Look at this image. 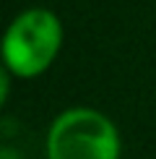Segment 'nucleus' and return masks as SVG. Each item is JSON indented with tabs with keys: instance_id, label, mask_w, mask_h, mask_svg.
<instances>
[{
	"instance_id": "f257e3e1",
	"label": "nucleus",
	"mask_w": 156,
	"mask_h": 159,
	"mask_svg": "<svg viewBox=\"0 0 156 159\" xmlns=\"http://www.w3.org/2000/svg\"><path fill=\"white\" fill-rule=\"evenodd\" d=\"M63 21L50 8H26L8 24L3 37V68L13 78L31 81L47 73L63 50Z\"/></svg>"
},
{
	"instance_id": "f03ea898",
	"label": "nucleus",
	"mask_w": 156,
	"mask_h": 159,
	"mask_svg": "<svg viewBox=\"0 0 156 159\" xmlns=\"http://www.w3.org/2000/svg\"><path fill=\"white\" fill-rule=\"evenodd\" d=\"M47 159H120L122 138L115 120L96 107H68L44 136Z\"/></svg>"
}]
</instances>
